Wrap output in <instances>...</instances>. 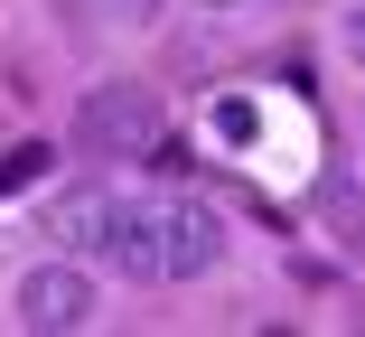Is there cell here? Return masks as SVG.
Returning <instances> with one entry per match:
<instances>
[{
  "mask_svg": "<svg viewBox=\"0 0 365 337\" xmlns=\"http://www.w3.org/2000/svg\"><path fill=\"white\" fill-rule=\"evenodd\" d=\"M328 216H337V234L365 253V187H356V178H328Z\"/></svg>",
  "mask_w": 365,
  "mask_h": 337,
  "instance_id": "4",
  "label": "cell"
},
{
  "mask_svg": "<svg viewBox=\"0 0 365 337\" xmlns=\"http://www.w3.org/2000/svg\"><path fill=\"white\" fill-rule=\"evenodd\" d=\"M346 56L365 66V10H346Z\"/></svg>",
  "mask_w": 365,
  "mask_h": 337,
  "instance_id": "5",
  "label": "cell"
},
{
  "mask_svg": "<svg viewBox=\"0 0 365 337\" xmlns=\"http://www.w3.org/2000/svg\"><path fill=\"white\" fill-rule=\"evenodd\" d=\"M150 225H160V281H197V272H215L225 234H215V216L197 207V197H150Z\"/></svg>",
  "mask_w": 365,
  "mask_h": 337,
  "instance_id": "2",
  "label": "cell"
},
{
  "mask_svg": "<svg viewBox=\"0 0 365 337\" xmlns=\"http://www.w3.org/2000/svg\"><path fill=\"white\" fill-rule=\"evenodd\" d=\"M76 131H85V150H103V160H150L160 131H169V113H160L150 85H103V94H85Z\"/></svg>",
  "mask_w": 365,
  "mask_h": 337,
  "instance_id": "1",
  "label": "cell"
},
{
  "mask_svg": "<svg viewBox=\"0 0 365 337\" xmlns=\"http://www.w3.org/2000/svg\"><path fill=\"white\" fill-rule=\"evenodd\" d=\"M94 318V281L76 272V262H38V272H19V328L38 337H66Z\"/></svg>",
  "mask_w": 365,
  "mask_h": 337,
  "instance_id": "3",
  "label": "cell"
}]
</instances>
